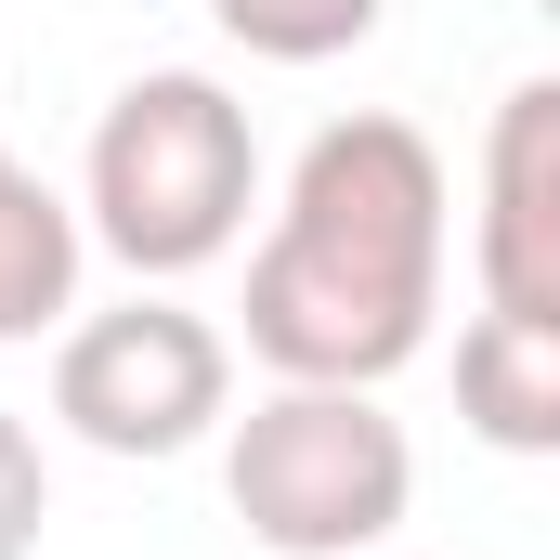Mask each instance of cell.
Returning a JSON list of instances; mask_svg holds the SVG:
<instances>
[{
    "label": "cell",
    "mask_w": 560,
    "mask_h": 560,
    "mask_svg": "<svg viewBox=\"0 0 560 560\" xmlns=\"http://www.w3.org/2000/svg\"><path fill=\"white\" fill-rule=\"evenodd\" d=\"M79 261H92L79 209L0 143V352H13V339H52V326L79 313Z\"/></svg>",
    "instance_id": "7"
},
{
    "label": "cell",
    "mask_w": 560,
    "mask_h": 560,
    "mask_svg": "<svg viewBox=\"0 0 560 560\" xmlns=\"http://www.w3.org/2000/svg\"><path fill=\"white\" fill-rule=\"evenodd\" d=\"M39 522H52V456H39V430L0 405V560H39Z\"/></svg>",
    "instance_id": "9"
},
{
    "label": "cell",
    "mask_w": 560,
    "mask_h": 560,
    "mask_svg": "<svg viewBox=\"0 0 560 560\" xmlns=\"http://www.w3.org/2000/svg\"><path fill=\"white\" fill-rule=\"evenodd\" d=\"M365 560H392V548H365Z\"/></svg>",
    "instance_id": "10"
},
{
    "label": "cell",
    "mask_w": 560,
    "mask_h": 560,
    "mask_svg": "<svg viewBox=\"0 0 560 560\" xmlns=\"http://www.w3.org/2000/svg\"><path fill=\"white\" fill-rule=\"evenodd\" d=\"M456 418L495 456H560V326L535 313H469L456 326Z\"/></svg>",
    "instance_id": "6"
},
{
    "label": "cell",
    "mask_w": 560,
    "mask_h": 560,
    "mask_svg": "<svg viewBox=\"0 0 560 560\" xmlns=\"http://www.w3.org/2000/svg\"><path fill=\"white\" fill-rule=\"evenodd\" d=\"M482 313L560 326V79H522L482 131Z\"/></svg>",
    "instance_id": "5"
},
{
    "label": "cell",
    "mask_w": 560,
    "mask_h": 560,
    "mask_svg": "<svg viewBox=\"0 0 560 560\" xmlns=\"http://www.w3.org/2000/svg\"><path fill=\"white\" fill-rule=\"evenodd\" d=\"M443 235L456 183L443 143L392 105L326 118L287 170L275 235L248 248V352L261 378H326V392H392L430 352L443 313Z\"/></svg>",
    "instance_id": "1"
},
{
    "label": "cell",
    "mask_w": 560,
    "mask_h": 560,
    "mask_svg": "<svg viewBox=\"0 0 560 560\" xmlns=\"http://www.w3.org/2000/svg\"><path fill=\"white\" fill-rule=\"evenodd\" d=\"M261 209V131L209 66H143L131 92L92 118V170H79V235L143 287L209 275Z\"/></svg>",
    "instance_id": "2"
},
{
    "label": "cell",
    "mask_w": 560,
    "mask_h": 560,
    "mask_svg": "<svg viewBox=\"0 0 560 560\" xmlns=\"http://www.w3.org/2000/svg\"><path fill=\"white\" fill-rule=\"evenodd\" d=\"M378 13L392 0H209V26L235 52H261V66H339V52L378 39Z\"/></svg>",
    "instance_id": "8"
},
{
    "label": "cell",
    "mask_w": 560,
    "mask_h": 560,
    "mask_svg": "<svg viewBox=\"0 0 560 560\" xmlns=\"http://www.w3.org/2000/svg\"><path fill=\"white\" fill-rule=\"evenodd\" d=\"M52 418L92 456H196L235 418V339L209 313H183V300H118V313L66 326Z\"/></svg>",
    "instance_id": "4"
},
{
    "label": "cell",
    "mask_w": 560,
    "mask_h": 560,
    "mask_svg": "<svg viewBox=\"0 0 560 560\" xmlns=\"http://www.w3.org/2000/svg\"><path fill=\"white\" fill-rule=\"evenodd\" d=\"M222 495L275 560H365L418 509V443H405V418L378 392L275 378L222 443Z\"/></svg>",
    "instance_id": "3"
}]
</instances>
